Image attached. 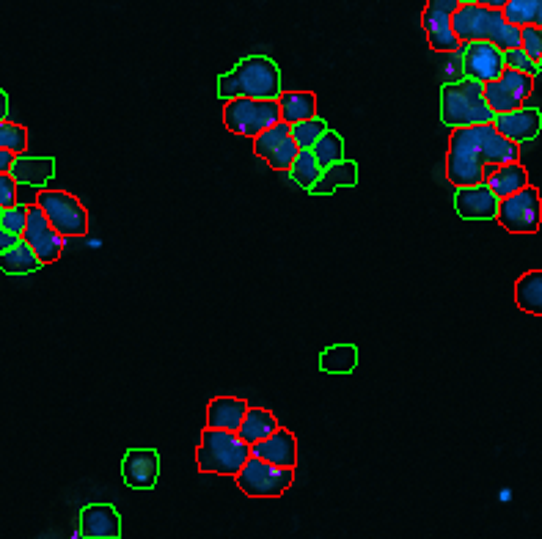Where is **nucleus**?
<instances>
[{
  "label": "nucleus",
  "instance_id": "f257e3e1",
  "mask_svg": "<svg viewBox=\"0 0 542 539\" xmlns=\"http://www.w3.org/2000/svg\"><path fill=\"white\" fill-rule=\"evenodd\" d=\"M520 157V143L509 141L487 124H471V127H454L446 152V179L454 187L479 185L496 171L498 165L515 163Z\"/></svg>",
  "mask_w": 542,
  "mask_h": 539
},
{
  "label": "nucleus",
  "instance_id": "f03ea898",
  "mask_svg": "<svg viewBox=\"0 0 542 539\" xmlns=\"http://www.w3.org/2000/svg\"><path fill=\"white\" fill-rule=\"evenodd\" d=\"M452 31L465 42H479L487 39L493 42L498 50H509V47H520V28L512 22L504 20L501 9H487L482 3H468L452 14Z\"/></svg>",
  "mask_w": 542,
  "mask_h": 539
},
{
  "label": "nucleus",
  "instance_id": "7ed1b4c3",
  "mask_svg": "<svg viewBox=\"0 0 542 539\" xmlns=\"http://www.w3.org/2000/svg\"><path fill=\"white\" fill-rule=\"evenodd\" d=\"M493 110L485 102L482 83L474 77H460L441 88V121L446 127H471L493 121Z\"/></svg>",
  "mask_w": 542,
  "mask_h": 539
},
{
  "label": "nucleus",
  "instance_id": "20e7f679",
  "mask_svg": "<svg viewBox=\"0 0 542 539\" xmlns=\"http://www.w3.org/2000/svg\"><path fill=\"white\" fill-rule=\"evenodd\" d=\"M248 457H251V446L229 429L207 427L196 449L199 471L218 473V476H237Z\"/></svg>",
  "mask_w": 542,
  "mask_h": 539
},
{
  "label": "nucleus",
  "instance_id": "39448f33",
  "mask_svg": "<svg viewBox=\"0 0 542 539\" xmlns=\"http://www.w3.org/2000/svg\"><path fill=\"white\" fill-rule=\"evenodd\" d=\"M281 121V108L278 99H254V97H234L223 108V124L226 130L243 138H256L259 132L267 130L270 124Z\"/></svg>",
  "mask_w": 542,
  "mask_h": 539
},
{
  "label": "nucleus",
  "instance_id": "423d86ee",
  "mask_svg": "<svg viewBox=\"0 0 542 539\" xmlns=\"http://www.w3.org/2000/svg\"><path fill=\"white\" fill-rule=\"evenodd\" d=\"M36 204L50 220V226L61 234V237H86L89 231V212L80 204V198L64 190H39Z\"/></svg>",
  "mask_w": 542,
  "mask_h": 539
},
{
  "label": "nucleus",
  "instance_id": "0eeeda50",
  "mask_svg": "<svg viewBox=\"0 0 542 539\" xmlns=\"http://www.w3.org/2000/svg\"><path fill=\"white\" fill-rule=\"evenodd\" d=\"M295 482V468H281L273 462L259 460V457H248L245 465L237 473V484L245 495L251 498H278L284 495Z\"/></svg>",
  "mask_w": 542,
  "mask_h": 539
},
{
  "label": "nucleus",
  "instance_id": "6e6552de",
  "mask_svg": "<svg viewBox=\"0 0 542 539\" xmlns=\"http://www.w3.org/2000/svg\"><path fill=\"white\" fill-rule=\"evenodd\" d=\"M496 220L509 234H537L542 223L540 190L526 185L512 196L498 198Z\"/></svg>",
  "mask_w": 542,
  "mask_h": 539
},
{
  "label": "nucleus",
  "instance_id": "1a4fd4ad",
  "mask_svg": "<svg viewBox=\"0 0 542 539\" xmlns=\"http://www.w3.org/2000/svg\"><path fill=\"white\" fill-rule=\"evenodd\" d=\"M232 72L237 77L240 97L278 99V94H281V69H278L276 61H270L265 55L243 58Z\"/></svg>",
  "mask_w": 542,
  "mask_h": 539
},
{
  "label": "nucleus",
  "instance_id": "9d476101",
  "mask_svg": "<svg viewBox=\"0 0 542 539\" xmlns=\"http://www.w3.org/2000/svg\"><path fill=\"white\" fill-rule=\"evenodd\" d=\"M482 91H485V102L493 113H509V110L526 105V99L534 91V75L504 66L501 75L482 83Z\"/></svg>",
  "mask_w": 542,
  "mask_h": 539
},
{
  "label": "nucleus",
  "instance_id": "9b49d317",
  "mask_svg": "<svg viewBox=\"0 0 542 539\" xmlns=\"http://www.w3.org/2000/svg\"><path fill=\"white\" fill-rule=\"evenodd\" d=\"M20 240L31 245V251L39 256L42 264L58 262L61 253H64V237L50 226V220H47L39 204H28V220H25V231Z\"/></svg>",
  "mask_w": 542,
  "mask_h": 539
},
{
  "label": "nucleus",
  "instance_id": "f8f14e48",
  "mask_svg": "<svg viewBox=\"0 0 542 539\" xmlns=\"http://www.w3.org/2000/svg\"><path fill=\"white\" fill-rule=\"evenodd\" d=\"M254 154L276 171H289V165L298 154V143L292 138L287 121H276L267 130L259 132L254 138Z\"/></svg>",
  "mask_w": 542,
  "mask_h": 539
},
{
  "label": "nucleus",
  "instance_id": "ddd939ff",
  "mask_svg": "<svg viewBox=\"0 0 542 539\" xmlns=\"http://www.w3.org/2000/svg\"><path fill=\"white\" fill-rule=\"evenodd\" d=\"M460 53H463L465 77L487 83V80H493L504 72V50H498L496 44L487 42V39L460 44Z\"/></svg>",
  "mask_w": 542,
  "mask_h": 539
},
{
  "label": "nucleus",
  "instance_id": "4468645a",
  "mask_svg": "<svg viewBox=\"0 0 542 539\" xmlns=\"http://www.w3.org/2000/svg\"><path fill=\"white\" fill-rule=\"evenodd\" d=\"M122 476L133 490H155L160 476V454L155 449H130L122 460Z\"/></svg>",
  "mask_w": 542,
  "mask_h": 539
},
{
  "label": "nucleus",
  "instance_id": "2eb2a0df",
  "mask_svg": "<svg viewBox=\"0 0 542 539\" xmlns=\"http://www.w3.org/2000/svg\"><path fill=\"white\" fill-rule=\"evenodd\" d=\"M454 209H457V215L463 220H496L498 196L485 182L457 187Z\"/></svg>",
  "mask_w": 542,
  "mask_h": 539
},
{
  "label": "nucleus",
  "instance_id": "dca6fc26",
  "mask_svg": "<svg viewBox=\"0 0 542 539\" xmlns=\"http://www.w3.org/2000/svg\"><path fill=\"white\" fill-rule=\"evenodd\" d=\"M493 127H496L504 138L515 143L534 141L542 130V113L537 108H515L509 113H496L493 116Z\"/></svg>",
  "mask_w": 542,
  "mask_h": 539
},
{
  "label": "nucleus",
  "instance_id": "f3484780",
  "mask_svg": "<svg viewBox=\"0 0 542 539\" xmlns=\"http://www.w3.org/2000/svg\"><path fill=\"white\" fill-rule=\"evenodd\" d=\"M80 537L83 539H119L122 517L111 504H91L80 515Z\"/></svg>",
  "mask_w": 542,
  "mask_h": 539
},
{
  "label": "nucleus",
  "instance_id": "a211bd4d",
  "mask_svg": "<svg viewBox=\"0 0 542 539\" xmlns=\"http://www.w3.org/2000/svg\"><path fill=\"white\" fill-rule=\"evenodd\" d=\"M251 454L259 457V460L281 465V468H295L298 465V440H295V435L289 429L278 427L270 438L254 443Z\"/></svg>",
  "mask_w": 542,
  "mask_h": 539
},
{
  "label": "nucleus",
  "instance_id": "6ab92c4d",
  "mask_svg": "<svg viewBox=\"0 0 542 539\" xmlns=\"http://www.w3.org/2000/svg\"><path fill=\"white\" fill-rule=\"evenodd\" d=\"M421 25H424L427 42H430L435 53H454V50H460V39L452 31V14L449 11L427 6L424 14H421Z\"/></svg>",
  "mask_w": 542,
  "mask_h": 539
},
{
  "label": "nucleus",
  "instance_id": "aec40b11",
  "mask_svg": "<svg viewBox=\"0 0 542 539\" xmlns=\"http://www.w3.org/2000/svg\"><path fill=\"white\" fill-rule=\"evenodd\" d=\"M9 174L17 179V185L42 190V187L50 185L53 176H56V160H53V157H28V154H17L12 168H9Z\"/></svg>",
  "mask_w": 542,
  "mask_h": 539
},
{
  "label": "nucleus",
  "instance_id": "412c9836",
  "mask_svg": "<svg viewBox=\"0 0 542 539\" xmlns=\"http://www.w3.org/2000/svg\"><path fill=\"white\" fill-rule=\"evenodd\" d=\"M355 185H358V163L342 157V160H336L328 168H322L320 179L309 187V193L311 196H333L336 190Z\"/></svg>",
  "mask_w": 542,
  "mask_h": 539
},
{
  "label": "nucleus",
  "instance_id": "4be33fe9",
  "mask_svg": "<svg viewBox=\"0 0 542 539\" xmlns=\"http://www.w3.org/2000/svg\"><path fill=\"white\" fill-rule=\"evenodd\" d=\"M248 402L237 399V396H215L207 405V427L212 429H229L237 432V427L243 424Z\"/></svg>",
  "mask_w": 542,
  "mask_h": 539
},
{
  "label": "nucleus",
  "instance_id": "5701e85b",
  "mask_svg": "<svg viewBox=\"0 0 542 539\" xmlns=\"http://www.w3.org/2000/svg\"><path fill=\"white\" fill-rule=\"evenodd\" d=\"M276 429H278V421L270 410L248 405V410H245V416H243V424L237 427V435H240L248 446H254V443H259V440L270 438Z\"/></svg>",
  "mask_w": 542,
  "mask_h": 539
},
{
  "label": "nucleus",
  "instance_id": "b1692460",
  "mask_svg": "<svg viewBox=\"0 0 542 539\" xmlns=\"http://www.w3.org/2000/svg\"><path fill=\"white\" fill-rule=\"evenodd\" d=\"M485 185L490 187L498 198H507L512 196V193H518L520 187L529 185V171H526L518 160H515V163H504L487 176Z\"/></svg>",
  "mask_w": 542,
  "mask_h": 539
},
{
  "label": "nucleus",
  "instance_id": "393cba45",
  "mask_svg": "<svg viewBox=\"0 0 542 539\" xmlns=\"http://www.w3.org/2000/svg\"><path fill=\"white\" fill-rule=\"evenodd\" d=\"M278 108H281V121L295 124V121L317 116V97L311 91H281Z\"/></svg>",
  "mask_w": 542,
  "mask_h": 539
},
{
  "label": "nucleus",
  "instance_id": "a878e982",
  "mask_svg": "<svg viewBox=\"0 0 542 539\" xmlns=\"http://www.w3.org/2000/svg\"><path fill=\"white\" fill-rule=\"evenodd\" d=\"M515 303L520 311L542 317V270H529L515 281Z\"/></svg>",
  "mask_w": 542,
  "mask_h": 539
},
{
  "label": "nucleus",
  "instance_id": "bb28decb",
  "mask_svg": "<svg viewBox=\"0 0 542 539\" xmlns=\"http://www.w3.org/2000/svg\"><path fill=\"white\" fill-rule=\"evenodd\" d=\"M39 267H42L39 256L31 251V245L25 240H17L12 248L0 253V270L6 275H28L36 273Z\"/></svg>",
  "mask_w": 542,
  "mask_h": 539
},
{
  "label": "nucleus",
  "instance_id": "cd10ccee",
  "mask_svg": "<svg viewBox=\"0 0 542 539\" xmlns=\"http://www.w3.org/2000/svg\"><path fill=\"white\" fill-rule=\"evenodd\" d=\"M358 366V347L353 344H333L320 352V369L325 374H353Z\"/></svg>",
  "mask_w": 542,
  "mask_h": 539
},
{
  "label": "nucleus",
  "instance_id": "c85d7f7f",
  "mask_svg": "<svg viewBox=\"0 0 542 539\" xmlns=\"http://www.w3.org/2000/svg\"><path fill=\"white\" fill-rule=\"evenodd\" d=\"M320 174H322V168H320V163H317L314 152H311V149H298L295 160H292V165H289V176L295 179V185L309 190V187L320 179Z\"/></svg>",
  "mask_w": 542,
  "mask_h": 539
},
{
  "label": "nucleus",
  "instance_id": "c756f323",
  "mask_svg": "<svg viewBox=\"0 0 542 539\" xmlns=\"http://www.w3.org/2000/svg\"><path fill=\"white\" fill-rule=\"evenodd\" d=\"M311 152H314V157H317L320 168H328V165L336 163V160H342L344 157L342 135H339V132H333V130H325L320 138L314 141Z\"/></svg>",
  "mask_w": 542,
  "mask_h": 539
},
{
  "label": "nucleus",
  "instance_id": "7c9ffc66",
  "mask_svg": "<svg viewBox=\"0 0 542 539\" xmlns=\"http://www.w3.org/2000/svg\"><path fill=\"white\" fill-rule=\"evenodd\" d=\"M289 130H292V138L298 143V149H311L314 141L320 138L322 132L328 130V124L325 119H317V116H311V119L295 121V124H289Z\"/></svg>",
  "mask_w": 542,
  "mask_h": 539
},
{
  "label": "nucleus",
  "instance_id": "2f4dec72",
  "mask_svg": "<svg viewBox=\"0 0 542 539\" xmlns=\"http://www.w3.org/2000/svg\"><path fill=\"white\" fill-rule=\"evenodd\" d=\"M0 149H9L14 154H25L28 149V130L14 121L0 119Z\"/></svg>",
  "mask_w": 542,
  "mask_h": 539
},
{
  "label": "nucleus",
  "instance_id": "473e14b6",
  "mask_svg": "<svg viewBox=\"0 0 542 539\" xmlns=\"http://www.w3.org/2000/svg\"><path fill=\"white\" fill-rule=\"evenodd\" d=\"M504 20L512 22V25H531L534 17H537V0H507V6L501 9Z\"/></svg>",
  "mask_w": 542,
  "mask_h": 539
},
{
  "label": "nucleus",
  "instance_id": "72a5a7b5",
  "mask_svg": "<svg viewBox=\"0 0 542 539\" xmlns=\"http://www.w3.org/2000/svg\"><path fill=\"white\" fill-rule=\"evenodd\" d=\"M25 220H28V207H23L20 201L14 207L0 209V226L14 234V237H23L25 231Z\"/></svg>",
  "mask_w": 542,
  "mask_h": 539
},
{
  "label": "nucleus",
  "instance_id": "f704fd0d",
  "mask_svg": "<svg viewBox=\"0 0 542 539\" xmlns=\"http://www.w3.org/2000/svg\"><path fill=\"white\" fill-rule=\"evenodd\" d=\"M504 66L518 69V72H526V75H540L537 61L529 58V53H526L523 47H509V50H504Z\"/></svg>",
  "mask_w": 542,
  "mask_h": 539
},
{
  "label": "nucleus",
  "instance_id": "c9c22d12",
  "mask_svg": "<svg viewBox=\"0 0 542 539\" xmlns=\"http://www.w3.org/2000/svg\"><path fill=\"white\" fill-rule=\"evenodd\" d=\"M520 47H523V50L529 53V58H534V61L540 58L542 55V28L540 25H534V22H531V25H523V28H520Z\"/></svg>",
  "mask_w": 542,
  "mask_h": 539
},
{
  "label": "nucleus",
  "instance_id": "e433bc0d",
  "mask_svg": "<svg viewBox=\"0 0 542 539\" xmlns=\"http://www.w3.org/2000/svg\"><path fill=\"white\" fill-rule=\"evenodd\" d=\"M17 190H20V185H17V179L9 171L0 174V209L17 204Z\"/></svg>",
  "mask_w": 542,
  "mask_h": 539
},
{
  "label": "nucleus",
  "instance_id": "4c0bfd02",
  "mask_svg": "<svg viewBox=\"0 0 542 539\" xmlns=\"http://www.w3.org/2000/svg\"><path fill=\"white\" fill-rule=\"evenodd\" d=\"M218 97H221L223 102L240 97V88H237V77H234V72L221 75V80H218Z\"/></svg>",
  "mask_w": 542,
  "mask_h": 539
},
{
  "label": "nucleus",
  "instance_id": "58836bf2",
  "mask_svg": "<svg viewBox=\"0 0 542 539\" xmlns=\"http://www.w3.org/2000/svg\"><path fill=\"white\" fill-rule=\"evenodd\" d=\"M427 6H432V9H441V11H449V14H454V11L460 9V0H427Z\"/></svg>",
  "mask_w": 542,
  "mask_h": 539
},
{
  "label": "nucleus",
  "instance_id": "ea45409f",
  "mask_svg": "<svg viewBox=\"0 0 542 539\" xmlns=\"http://www.w3.org/2000/svg\"><path fill=\"white\" fill-rule=\"evenodd\" d=\"M14 157H17V154L9 152V149H0V174H6V171L12 168Z\"/></svg>",
  "mask_w": 542,
  "mask_h": 539
},
{
  "label": "nucleus",
  "instance_id": "a19ab883",
  "mask_svg": "<svg viewBox=\"0 0 542 539\" xmlns=\"http://www.w3.org/2000/svg\"><path fill=\"white\" fill-rule=\"evenodd\" d=\"M17 240H20V237H14V234H9V231L0 226V253L6 251V248H12Z\"/></svg>",
  "mask_w": 542,
  "mask_h": 539
},
{
  "label": "nucleus",
  "instance_id": "79ce46f5",
  "mask_svg": "<svg viewBox=\"0 0 542 539\" xmlns=\"http://www.w3.org/2000/svg\"><path fill=\"white\" fill-rule=\"evenodd\" d=\"M9 116V97H6V91H0V119H6Z\"/></svg>",
  "mask_w": 542,
  "mask_h": 539
},
{
  "label": "nucleus",
  "instance_id": "37998d69",
  "mask_svg": "<svg viewBox=\"0 0 542 539\" xmlns=\"http://www.w3.org/2000/svg\"><path fill=\"white\" fill-rule=\"evenodd\" d=\"M482 6H487V9H504L507 6V0H479Z\"/></svg>",
  "mask_w": 542,
  "mask_h": 539
},
{
  "label": "nucleus",
  "instance_id": "c03bdc74",
  "mask_svg": "<svg viewBox=\"0 0 542 539\" xmlns=\"http://www.w3.org/2000/svg\"><path fill=\"white\" fill-rule=\"evenodd\" d=\"M534 25L542 28V0H537V17H534Z\"/></svg>",
  "mask_w": 542,
  "mask_h": 539
},
{
  "label": "nucleus",
  "instance_id": "a18cd8bd",
  "mask_svg": "<svg viewBox=\"0 0 542 539\" xmlns=\"http://www.w3.org/2000/svg\"><path fill=\"white\" fill-rule=\"evenodd\" d=\"M468 3H479V0H460V6H468Z\"/></svg>",
  "mask_w": 542,
  "mask_h": 539
},
{
  "label": "nucleus",
  "instance_id": "49530a36",
  "mask_svg": "<svg viewBox=\"0 0 542 539\" xmlns=\"http://www.w3.org/2000/svg\"><path fill=\"white\" fill-rule=\"evenodd\" d=\"M537 69H540V72H542V55H540V58H537Z\"/></svg>",
  "mask_w": 542,
  "mask_h": 539
}]
</instances>
